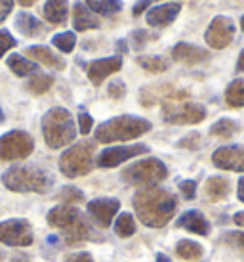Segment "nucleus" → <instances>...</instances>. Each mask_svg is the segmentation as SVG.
<instances>
[{
    "label": "nucleus",
    "instance_id": "nucleus-1",
    "mask_svg": "<svg viewBox=\"0 0 244 262\" xmlns=\"http://www.w3.org/2000/svg\"><path fill=\"white\" fill-rule=\"evenodd\" d=\"M176 197L160 188H145L134 195L137 219L149 228H162L168 224L176 212Z\"/></svg>",
    "mask_w": 244,
    "mask_h": 262
},
{
    "label": "nucleus",
    "instance_id": "nucleus-2",
    "mask_svg": "<svg viewBox=\"0 0 244 262\" xmlns=\"http://www.w3.org/2000/svg\"><path fill=\"white\" fill-rule=\"evenodd\" d=\"M153 124L147 121V119H141V117H134V115H120V117H113L105 123H101L93 136H95V142H101V144H111V142H128V140L139 138L143 136L145 132L151 130Z\"/></svg>",
    "mask_w": 244,
    "mask_h": 262
},
{
    "label": "nucleus",
    "instance_id": "nucleus-3",
    "mask_svg": "<svg viewBox=\"0 0 244 262\" xmlns=\"http://www.w3.org/2000/svg\"><path fill=\"white\" fill-rule=\"evenodd\" d=\"M48 224L63 232V237L69 243L92 239L93 230L88 224V220L82 216V212L72 205H59L48 212Z\"/></svg>",
    "mask_w": 244,
    "mask_h": 262
},
{
    "label": "nucleus",
    "instance_id": "nucleus-4",
    "mask_svg": "<svg viewBox=\"0 0 244 262\" xmlns=\"http://www.w3.org/2000/svg\"><path fill=\"white\" fill-rule=\"evenodd\" d=\"M42 134L44 142L52 149L69 146L77 138V124L75 119L65 107H52L42 117Z\"/></svg>",
    "mask_w": 244,
    "mask_h": 262
},
{
    "label": "nucleus",
    "instance_id": "nucleus-5",
    "mask_svg": "<svg viewBox=\"0 0 244 262\" xmlns=\"http://www.w3.org/2000/svg\"><path fill=\"white\" fill-rule=\"evenodd\" d=\"M2 182L8 189L12 191H35V193H46L48 189L54 186V178H52L46 170L36 167H12L8 168Z\"/></svg>",
    "mask_w": 244,
    "mask_h": 262
},
{
    "label": "nucleus",
    "instance_id": "nucleus-6",
    "mask_svg": "<svg viewBox=\"0 0 244 262\" xmlns=\"http://www.w3.org/2000/svg\"><path fill=\"white\" fill-rule=\"evenodd\" d=\"M168 176V168L160 159L149 157L130 165L122 170V180L136 188H155Z\"/></svg>",
    "mask_w": 244,
    "mask_h": 262
},
{
    "label": "nucleus",
    "instance_id": "nucleus-7",
    "mask_svg": "<svg viewBox=\"0 0 244 262\" xmlns=\"http://www.w3.org/2000/svg\"><path fill=\"white\" fill-rule=\"evenodd\" d=\"M93 165V144L92 142H79L67 151H63L59 159V170L67 178L84 176L92 170Z\"/></svg>",
    "mask_w": 244,
    "mask_h": 262
},
{
    "label": "nucleus",
    "instance_id": "nucleus-8",
    "mask_svg": "<svg viewBox=\"0 0 244 262\" xmlns=\"http://www.w3.org/2000/svg\"><path fill=\"white\" fill-rule=\"evenodd\" d=\"M162 119L170 124H197L206 119V110L194 102H166Z\"/></svg>",
    "mask_w": 244,
    "mask_h": 262
},
{
    "label": "nucleus",
    "instance_id": "nucleus-9",
    "mask_svg": "<svg viewBox=\"0 0 244 262\" xmlns=\"http://www.w3.org/2000/svg\"><path fill=\"white\" fill-rule=\"evenodd\" d=\"M35 149V140L23 130H12L0 136V159L17 161L29 157Z\"/></svg>",
    "mask_w": 244,
    "mask_h": 262
},
{
    "label": "nucleus",
    "instance_id": "nucleus-10",
    "mask_svg": "<svg viewBox=\"0 0 244 262\" xmlns=\"http://www.w3.org/2000/svg\"><path fill=\"white\" fill-rule=\"evenodd\" d=\"M235 33H237V25H235V21L231 17H227V15H215L214 19L210 21L206 33H204V40H206L210 48L223 50V48H227L233 42Z\"/></svg>",
    "mask_w": 244,
    "mask_h": 262
},
{
    "label": "nucleus",
    "instance_id": "nucleus-11",
    "mask_svg": "<svg viewBox=\"0 0 244 262\" xmlns=\"http://www.w3.org/2000/svg\"><path fill=\"white\" fill-rule=\"evenodd\" d=\"M0 243L10 247H29L33 243L31 224L21 219L0 222Z\"/></svg>",
    "mask_w": 244,
    "mask_h": 262
},
{
    "label": "nucleus",
    "instance_id": "nucleus-12",
    "mask_svg": "<svg viewBox=\"0 0 244 262\" xmlns=\"http://www.w3.org/2000/svg\"><path fill=\"white\" fill-rule=\"evenodd\" d=\"M149 151V147L143 144H136V146H116V147H107L100 153L97 157V165L101 168H113L118 167L120 163L137 157V155H143Z\"/></svg>",
    "mask_w": 244,
    "mask_h": 262
},
{
    "label": "nucleus",
    "instance_id": "nucleus-13",
    "mask_svg": "<svg viewBox=\"0 0 244 262\" xmlns=\"http://www.w3.org/2000/svg\"><path fill=\"white\" fill-rule=\"evenodd\" d=\"M212 163L222 170L244 172V146H223L215 149Z\"/></svg>",
    "mask_w": 244,
    "mask_h": 262
},
{
    "label": "nucleus",
    "instance_id": "nucleus-14",
    "mask_svg": "<svg viewBox=\"0 0 244 262\" xmlns=\"http://www.w3.org/2000/svg\"><path fill=\"white\" fill-rule=\"evenodd\" d=\"M180 12H181L180 2H164V4L149 8L145 19H147V25L162 29V27H168L170 23L176 21V17L180 15Z\"/></svg>",
    "mask_w": 244,
    "mask_h": 262
},
{
    "label": "nucleus",
    "instance_id": "nucleus-15",
    "mask_svg": "<svg viewBox=\"0 0 244 262\" xmlns=\"http://www.w3.org/2000/svg\"><path fill=\"white\" fill-rule=\"evenodd\" d=\"M118 209H120V203H118L116 199H107V197H103V199H93L92 203H88L90 216H92L93 222L100 224L101 228L111 226V222H113L115 214L118 212Z\"/></svg>",
    "mask_w": 244,
    "mask_h": 262
},
{
    "label": "nucleus",
    "instance_id": "nucleus-16",
    "mask_svg": "<svg viewBox=\"0 0 244 262\" xmlns=\"http://www.w3.org/2000/svg\"><path fill=\"white\" fill-rule=\"evenodd\" d=\"M122 67V58L120 56H111V58L103 59H93L88 66V79L92 80L93 86H100L103 80L107 79L109 75L120 71Z\"/></svg>",
    "mask_w": 244,
    "mask_h": 262
},
{
    "label": "nucleus",
    "instance_id": "nucleus-17",
    "mask_svg": "<svg viewBox=\"0 0 244 262\" xmlns=\"http://www.w3.org/2000/svg\"><path fill=\"white\" fill-rule=\"evenodd\" d=\"M172 58L185 66H199L210 59L208 50H204L201 46H194L189 42H180L172 48Z\"/></svg>",
    "mask_w": 244,
    "mask_h": 262
},
{
    "label": "nucleus",
    "instance_id": "nucleus-18",
    "mask_svg": "<svg viewBox=\"0 0 244 262\" xmlns=\"http://www.w3.org/2000/svg\"><path fill=\"white\" fill-rule=\"evenodd\" d=\"M72 27H75V31H79V33H84V31H90V29H100L101 21L100 17H97V14H93L86 4L77 2L75 8H72Z\"/></svg>",
    "mask_w": 244,
    "mask_h": 262
},
{
    "label": "nucleus",
    "instance_id": "nucleus-19",
    "mask_svg": "<svg viewBox=\"0 0 244 262\" xmlns=\"http://www.w3.org/2000/svg\"><path fill=\"white\" fill-rule=\"evenodd\" d=\"M25 56H29L31 59H35L38 63H44L46 67H52V69H65V59L58 54H54V52L48 48V46H29V48H25Z\"/></svg>",
    "mask_w": 244,
    "mask_h": 262
},
{
    "label": "nucleus",
    "instance_id": "nucleus-20",
    "mask_svg": "<svg viewBox=\"0 0 244 262\" xmlns=\"http://www.w3.org/2000/svg\"><path fill=\"white\" fill-rule=\"evenodd\" d=\"M15 29L19 31L23 37L35 38L40 37L46 31V25L40 19H36L33 14H29V12H19L15 15Z\"/></svg>",
    "mask_w": 244,
    "mask_h": 262
},
{
    "label": "nucleus",
    "instance_id": "nucleus-21",
    "mask_svg": "<svg viewBox=\"0 0 244 262\" xmlns=\"http://www.w3.org/2000/svg\"><path fill=\"white\" fill-rule=\"evenodd\" d=\"M180 228H185L189 232L199 233V235H208L210 233V224L208 220L204 219V214L199 211H187L181 214V219L178 220Z\"/></svg>",
    "mask_w": 244,
    "mask_h": 262
},
{
    "label": "nucleus",
    "instance_id": "nucleus-22",
    "mask_svg": "<svg viewBox=\"0 0 244 262\" xmlns=\"http://www.w3.org/2000/svg\"><path fill=\"white\" fill-rule=\"evenodd\" d=\"M42 15L50 23H65L69 15V2L67 0H46L42 8Z\"/></svg>",
    "mask_w": 244,
    "mask_h": 262
},
{
    "label": "nucleus",
    "instance_id": "nucleus-23",
    "mask_svg": "<svg viewBox=\"0 0 244 262\" xmlns=\"http://www.w3.org/2000/svg\"><path fill=\"white\" fill-rule=\"evenodd\" d=\"M206 195H208L210 201H214V203H217V201H222V199H225V197L229 195L231 191V184L227 178H222V176H212V178H208L206 180Z\"/></svg>",
    "mask_w": 244,
    "mask_h": 262
},
{
    "label": "nucleus",
    "instance_id": "nucleus-24",
    "mask_svg": "<svg viewBox=\"0 0 244 262\" xmlns=\"http://www.w3.org/2000/svg\"><path fill=\"white\" fill-rule=\"evenodd\" d=\"M8 67L17 77H27V75H33L38 71V66H36L33 59H27L25 56H19V54H12L8 58Z\"/></svg>",
    "mask_w": 244,
    "mask_h": 262
},
{
    "label": "nucleus",
    "instance_id": "nucleus-25",
    "mask_svg": "<svg viewBox=\"0 0 244 262\" xmlns=\"http://www.w3.org/2000/svg\"><path fill=\"white\" fill-rule=\"evenodd\" d=\"M84 2L93 14L107 15V17L116 15L122 10V0H84Z\"/></svg>",
    "mask_w": 244,
    "mask_h": 262
},
{
    "label": "nucleus",
    "instance_id": "nucleus-26",
    "mask_svg": "<svg viewBox=\"0 0 244 262\" xmlns=\"http://www.w3.org/2000/svg\"><path fill=\"white\" fill-rule=\"evenodd\" d=\"M204 253L202 245H199L197 241L191 239H181L178 245H176V255L183 258V260H199Z\"/></svg>",
    "mask_w": 244,
    "mask_h": 262
},
{
    "label": "nucleus",
    "instance_id": "nucleus-27",
    "mask_svg": "<svg viewBox=\"0 0 244 262\" xmlns=\"http://www.w3.org/2000/svg\"><path fill=\"white\" fill-rule=\"evenodd\" d=\"M237 132H238V124L235 123L233 119H227V117L215 121V123L210 126V134H212V136H217V138H223V140L233 138Z\"/></svg>",
    "mask_w": 244,
    "mask_h": 262
},
{
    "label": "nucleus",
    "instance_id": "nucleus-28",
    "mask_svg": "<svg viewBox=\"0 0 244 262\" xmlns=\"http://www.w3.org/2000/svg\"><path fill=\"white\" fill-rule=\"evenodd\" d=\"M136 63L149 73H164L168 69V59L160 56H137Z\"/></svg>",
    "mask_w": 244,
    "mask_h": 262
},
{
    "label": "nucleus",
    "instance_id": "nucleus-29",
    "mask_svg": "<svg viewBox=\"0 0 244 262\" xmlns=\"http://www.w3.org/2000/svg\"><path fill=\"white\" fill-rule=\"evenodd\" d=\"M225 102L231 107H244V79L233 80L225 90Z\"/></svg>",
    "mask_w": 244,
    "mask_h": 262
},
{
    "label": "nucleus",
    "instance_id": "nucleus-30",
    "mask_svg": "<svg viewBox=\"0 0 244 262\" xmlns=\"http://www.w3.org/2000/svg\"><path fill=\"white\" fill-rule=\"evenodd\" d=\"M52 84H54V79H52L50 75L33 73L31 75V79L27 80V90L33 92V94H44Z\"/></svg>",
    "mask_w": 244,
    "mask_h": 262
},
{
    "label": "nucleus",
    "instance_id": "nucleus-31",
    "mask_svg": "<svg viewBox=\"0 0 244 262\" xmlns=\"http://www.w3.org/2000/svg\"><path fill=\"white\" fill-rule=\"evenodd\" d=\"M134 232H136V222L132 219V214L122 212L115 222V233L118 237H130V235H134Z\"/></svg>",
    "mask_w": 244,
    "mask_h": 262
},
{
    "label": "nucleus",
    "instance_id": "nucleus-32",
    "mask_svg": "<svg viewBox=\"0 0 244 262\" xmlns=\"http://www.w3.org/2000/svg\"><path fill=\"white\" fill-rule=\"evenodd\" d=\"M52 44L61 50L63 54H71L75 50V44H77V35L71 33V31H65V33H59L56 37L52 38Z\"/></svg>",
    "mask_w": 244,
    "mask_h": 262
},
{
    "label": "nucleus",
    "instance_id": "nucleus-33",
    "mask_svg": "<svg viewBox=\"0 0 244 262\" xmlns=\"http://www.w3.org/2000/svg\"><path fill=\"white\" fill-rule=\"evenodd\" d=\"M61 201L67 205L80 203V201H84V193H82L80 189L72 188V186H67V188L61 191Z\"/></svg>",
    "mask_w": 244,
    "mask_h": 262
},
{
    "label": "nucleus",
    "instance_id": "nucleus-34",
    "mask_svg": "<svg viewBox=\"0 0 244 262\" xmlns=\"http://www.w3.org/2000/svg\"><path fill=\"white\" fill-rule=\"evenodd\" d=\"M130 38H132V46H134L136 50H141L145 44L151 40V35H149V31L137 29V31H132Z\"/></svg>",
    "mask_w": 244,
    "mask_h": 262
},
{
    "label": "nucleus",
    "instance_id": "nucleus-35",
    "mask_svg": "<svg viewBox=\"0 0 244 262\" xmlns=\"http://www.w3.org/2000/svg\"><path fill=\"white\" fill-rule=\"evenodd\" d=\"M15 44H17V40L10 35V31L0 29V58H2L8 50H12Z\"/></svg>",
    "mask_w": 244,
    "mask_h": 262
},
{
    "label": "nucleus",
    "instance_id": "nucleus-36",
    "mask_svg": "<svg viewBox=\"0 0 244 262\" xmlns=\"http://www.w3.org/2000/svg\"><path fill=\"white\" fill-rule=\"evenodd\" d=\"M107 92L111 98L120 100V98H124V94H126V84H124L122 80H113V82H109Z\"/></svg>",
    "mask_w": 244,
    "mask_h": 262
},
{
    "label": "nucleus",
    "instance_id": "nucleus-37",
    "mask_svg": "<svg viewBox=\"0 0 244 262\" xmlns=\"http://www.w3.org/2000/svg\"><path fill=\"white\" fill-rule=\"evenodd\" d=\"M178 146L189 147V149H199V146H201V134H197V132L189 134V136H185L183 140H180V144H178Z\"/></svg>",
    "mask_w": 244,
    "mask_h": 262
},
{
    "label": "nucleus",
    "instance_id": "nucleus-38",
    "mask_svg": "<svg viewBox=\"0 0 244 262\" xmlns=\"http://www.w3.org/2000/svg\"><path fill=\"white\" fill-rule=\"evenodd\" d=\"M180 189L185 199H194V195H197V182L194 180H183L180 184Z\"/></svg>",
    "mask_w": 244,
    "mask_h": 262
},
{
    "label": "nucleus",
    "instance_id": "nucleus-39",
    "mask_svg": "<svg viewBox=\"0 0 244 262\" xmlns=\"http://www.w3.org/2000/svg\"><path fill=\"white\" fill-rule=\"evenodd\" d=\"M92 124H93V119L88 113H80L79 115V130L80 134H90L92 130Z\"/></svg>",
    "mask_w": 244,
    "mask_h": 262
},
{
    "label": "nucleus",
    "instance_id": "nucleus-40",
    "mask_svg": "<svg viewBox=\"0 0 244 262\" xmlns=\"http://www.w3.org/2000/svg\"><path fill=\"white\" fill-rule=\"evenodd\" d=\"M153 2L155 0H137L136 4H134V10H132V14H134V17H137V15H141L145 12V10H149V8L153 6Z\"/></svg>",
    "mask_w": 244,
    "mask_h": 262
},
{
    "label": "nucleus",
    "instance_id": "nucleus-41",
    "mask_svg": "<svg viewBox=\"0 0 244 262\" xmlns=\"http://www.w3.org/2000/svg\"><path fill=\"white\" fill-rule=\"evenodd\" d=\"M14 10V0H0V23L6 19Z\"/></svg>",
    "mask_w": 244,
    "mask_h": 262
},
{
    "label": "nucleus",
    "instance_id": "nucleus-42",
    "mask_svg": "<svg viewBox=\"0 0 244 262\" xmlns=\"http://www.w3.org/2000/svg\"><path fill=\"white\" fill-rule=\"evenodd\" d=\"M65 262H93V260L88 253H75V255L67 256V260Z\"/></svg>",
    "mask_w": 244,
    "mask_h": 262
},
{
    "label": "nucleus",
    "instance_id": "nucleus-43",
    "mask_svg": "<svg viewBox=\"0 0 244 262\" xmlns=\"http://www.w3.org/2000/svg\"><path fill=\"white\" fill-rule=\"evenodd\" d=\"M237 71L238 73H244V48L238 54V61H237Z\"/></svg>",
    "mask_w": 244,
    "mask_h": 262
},
{
    "label": "nucleus",
    "instance_id": "nucleus-44",
    "mask_svg": "<svg viewBox=\"0 0 244 262\" xmlns=\"http://www.w3.org/2000/svg\"><path fill=\"white\" fill-rule=\"evenodd\" d=\"M237 193H238V199L244 203V176L238 180V188H237Z\"/></svg>",
    "mask_w": 244,
    "mask_h": 262
},
{
    "label": "nucleus",
    "instance_id": "nucleus-45",
    "mask_svg": "<svg viewBox=\"0 0 244 262\" xmlns=\"http://www.w3.org/2000/svg\"><path fill=\"white\" fill-rule=\"evenodd\" d=\"M233 220H235V224H237V226H242V228H244V211L237 212V214L233 216Z\"/></svg>",
    "mask_w": 244,
    "mask_h": 262
},
{
    "label": "nucleus",
    "instance_id": "nucleus-46",
    "mask_svg": "<svg viewBox=\"0 0 244 262\" xmlns=\"http://www.w3.org/2000/svg\"><path fill=\"white\" fill-rule=\"evenodd\" d=\"M116 50L122 52V54H126V52H128V46H126V40H118V42H116Z\"/></svg>",
    "mask_w": 244,
    "mask_h": 262
},
{
    "label": "nucleus",
    "instance_id": "nucleus-47",
    "mask_svg": "<svg viewBox=\"0 0 244 262\" xmlns=\"http://www.w3.org/2000/svg\"><path fill=\"white\" fill-rule=\"evenodd\" d=\"M233 239H235V243H238V245H240V247L244 249V233H235V235H233Z\"/></svg>",
    "mask_w": 244,
    "mask_h": 262
},
{
    "label": "nucleus",
    "instance_id": "nucleus-48",
    "mask_svg": "<svg viewBox=\"0 0 244 262\" xmlns=\"http://www.w3.org/2000/svg\"><path fill=\"white\" fill-rule=\"evenodd\" d=\"M23 8H31L33 4H36V0H17Z\"/></svg>",
    "mask_w": 244,
    "mask_h": 262
},
{
    "label": "nucleus",
    "instance_id": "nucleus-49",
    "mask_svg": "<svg viewBox=\"0 0 244 262\" xmlns=\"http://www.w3.org/2000/svg\"><path fill=\"white\" fill-rule=\"evenodd\" d=\"M12 262H29V260H27V256H23V255H15L14 258H12Z\"/></svg>",
    "mask_w": 244,
    "mask_h": 262
},
{
    "label": "nucleus",
    "instance_id": "nucleus-50",
    "mask_svg": "<svg viewBox=\"0 0 244 262\" xmlns=\"http://www.w3.org/2000/svg\"><path fill=\"white\" fill-rule=\"evenodd\" d=\"M157 262H170V258L166 255H157Z\"/></svg>",
    "mask_w": 244,
    "mask_h": 262
},
{
    "label": "nucleus",
    "instance_id": "nucleus-51",
    "mask_svg": "<svg viewBox=\"0 0 244 262\" xmlns=\"http://www.w3.org/2000/svg\"><path fill=\"white\" fill-rule=\"evenodd\" d=\"M0 123H4V113H2V110H0Z\"/></svg>",
    "mask_w": 244,
    "mask_h": 262
},
{
    "label": "nucleus",
    "instance_id": "nucleus-52",
    "mask_svg": "<svg viewBox=\"0 0 244 262\" xmlns=\"http://www.w3.org/2000/svg\"><path fill=\"white\" fill-rule=\"evenodd\" d=\"M240 27H242V31H244V15L240 17Z\"/></svg>",
    "mask_w": 244,
    "mask_h": 262
}]
</instances>
